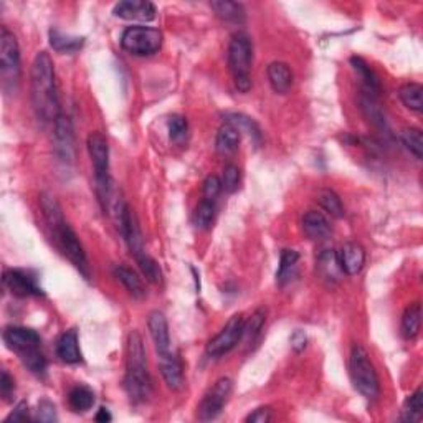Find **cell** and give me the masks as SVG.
<instances>
[{
    "label": "cell",
    "mask_w": 423,
    "mask_h": 423,
    "mask_svg": "<svg viewBox=\"0 0 423 423\" xmlns=\"http://www.w3.org/2000/svg\"><path fill=\"white\" fill-rule=\"evenodd\" d=\"M317 273L326 282L334 283L341 279L342 268L339 263V255L334 250H324L317 258Z\"/></svg>",
    "instance_id": "cell-21"
},
{
    "label": "cell",
    "mask_w": 423,
    "mask_h": 423,
    "mask_svg": "<svg viewBox=\"0 0 423 423\" xmlns=\"http://www.w3.org/2000/svg\"><path fill=\"white\" fill-rule=\"evenodd\" d=\"M2 339L4 342H6V346L11 349V351L18 354L20 359L27 356V354L40 349L41 344V338L36 331L22 328V326H8V328L4 331Z\"/></svg>",
    "instance_id": "cell-12"
},
{
    "label": "cell",
    "mask_w": 423,
    "mask_h": 423,
    "mask_svg": "<svg viewBox=\"0 0 423 423\" xmlns=\"http://www.w3.org/2000/svg\"><path fill=\"white\" fill-rule=\"evenodd\" d=\"M36 420L45 423H52L58 420L57 408H55V405L50 402V400H41L39 403V408H36Z\"/></svg>",
    "instance_id": "cell-41"
},
{
    "label": "cell",
    "mask_w": 423,
    "mask_h": 423,
    "mask_svg": "<svg viewBox=\"0 0 423 423\" xmlns=\"http://www.w3.org/2000/svg\"><path fill=\"white\" fill-rule=\"evenodd\" d=\"M251 40L245 34L233 35L228 45V67L240 93H248L251 90Z\"/></svg>",
    "instance_id": "cell-6"
},
{
    "label": "cell",
    "mask_w": 423,
    "mask_h": 423,
    "mask_svg": "<svg viewBox=\"0 0 423 423\" xmlns=\"http://www.w3.org/2000/svg\"><path fill=\"white\" fill-rule=\"evenodd\" d=\"M15 392V382L8 374L7 370H2V377H0V395L4 400H11V397Z\"/></svg>",
    "instance_id": "cell-43"
},
{
    "label": "cell",
    "mask_w": 423,
    "mask_h": 423,
    "mask_svg": "<svg viewBox=\"0 0 423 423\" xmlns=\"http://www.w3.org/2000/svg\"><path fill=\"white\" fill-rule=\"evenodd\" d=\"M400 139H402L403 146H405L417 159L423 158V137L422 131L418 130V127H407V130H403L402 134H400Z\"/></svg>",
    "instance_id": "cell-37"
},
{
    "label": "cell",
    "mask_w": 423,
    "mask_h": 423,
    "mask_svg": "<svg viewBox=\"0 0 423 423\" xmlns=\"http://www.w3.org/2000/svg\"><path fill=\"white\" fill-rule=\"evenodd\" d=\"M225 121L232 123L233 126L238 127V131L240 132H247V134L250 136V139L255 142L256 146L261 144L263 132H261L260 126L256 124V121H253L251 118H248L242 113H232V114H227V116H225Z\"/></svg>",
    "instance_id": "cell-28"
},
{
    "label": "cell",
    "mask_w": 423,
    "mask_h": 423,
    "mask_svg": "<svg viewBox=\"0 0 423 423\" xmlns=\"http://www.w3.org/2000/svg\"><path fill=\"white\" fill-rule=\"evenodd\" d=\"M240 169H238V165L235 164H228L225 165L223 169V179H222V187L225 192H228V194H233V192L238 190V187H240Z\"/></svg>",
    "instance_id": "cell-40"
},
{
    "label": "cell",
    "mask_w": 423,
    "mask_h": 423,
    "mask_svg": "<svg viewBox=\"0 0 423 423\" xmlns=\"http://www.w3.org/2000/svg\"><path fill=\"white\" fill-rule=\"evenodd\" d=\"M167 127H169V136H171V141L176 142V144H182V142L187 139L188 123L183 116L174 114V116L169 118Z\"/></svg>",
    "instance_id": "cell-39"
},
{
    "label": "cell",
    "mask_w": 423,
    "mask_h": 423,
    "mask_svg": "<svg viewBox=\"0 0 423 423\" xmlns=\"http://www.w3.org/2000/svg\"><path fill=\"white\" fill-rule=\"evenodd\" d=\"M114 277L124 284V288L130 291L132 298H136V300H144L146 298L144 283L141 282V278L137 277L131 268H127V266L124 265H118L116 268H114Z\"/></svg>",
    "instance_id": "cell-23"
},
{
    "label": "cell",
    "mask_w": 423,
    "mask_h": 423,
    "mask_svg": "<svg viewBox=\"0 0 423 423\" xmlns=\"http://www.w3.org/2000/svg\"><path fill=\"white\" fill-rule=\"evenodd\" d=\"M124 389L134 403H142L153 394V380L147 369L144 342L137 331H131L126 346V375Z\"/></svg>",
    "instance_id": "cell-3"
},
{
    "label": "cell",
    "mask_w": 423,
    "mask_h": 423,
    "mask_svg": "<svg viewBox=\"0 0 423 423\" xmlns=\"http://www.w3.org/2000/svg\"><path fill=\"white\" fill-rule=\"evenodd\" d=\"M268 81L275 93L286 95L293 86V71L288 63L273 62L268 67Z\"/></svg>",
    "instance_id": "cell-20"
},
{
    "label": "cell",
    "mask_w": 423,
    "mask_h": 423,
    "mask_svg": "<svg viewBox=\"0 0 423 423\" xmlns=\"http://www.w3.org/2000/svg\"><path fill=\"white\" fill-rule=\"evenodd\" d=\"M233 382L228 377H222L207 390L199 405V420L210 422L215 420L220 413L223 412L225 403L228 402L230 394H232Z\"/></svg>",
    "instance_id": "cell-10"
},
{
    "label": "cell",
    "mask_w": 423,
    "mask_h": 423,
    "mask_svg": "<svg viewBox=\"0 0 423 423\" xmlns=\"http://www.w3.org/2000/svg\"><path fill=\"white\" fill-rule=\"evenodd\" d=\"M339 263L342 273L349 277H356L366 265V251L359 243H346L339 253Z\"/></svg>",
    "instance_id": "cell-17"
},
{
    "label": "cell",
    "mask_w": 423,
    "mask_h": 423,
    "mask_svg": "<svg viewBox=\"0 0 423 423\" xmlns=\"http://www.w3.org/2000/svg\"><path fill=\"white\" fill-rule=\"evenodd\" d=\"M298 261H300V253L296 250H283L282 260H279V268L277 271V282L279 284L288 283L291 279L294 270H296Z\"/></svg>",
    "instance_id": "cell-34"
},
{
    "label": "cell",
    "mask_w": 423,
    "mask_h": 423,
    "mask_svg": "<svg viewBox=\"0 0 423 423\" xmlns=\"http://www.w3.org/2000/svg\"><path fill=\"white\" fill-rule=\"evenodd\" d=\"M53 149L58 160L65 165H73L76 159V144H75V131H73L71 119L60 114L55 121L53 132Z\"/></svg>",
    "instance_id": "cell-11"
},
{
    "label": "cell",
    "mask_w": 423,
    "mask_h": 423,
    "mask_svg": "<svg viewBox=\"0 0 423 423\" xmlns=\"http://www.w3.org/2000/svg\"><path fill=\"white\" fill-rule=\"evenodd\" d=\"M30 420V412H29V403L20 402L17 403V407L13 408V412L6 418V423L11 422H27Z\"/></svg>",
    "instance_id": "cell-44"
},
{
    "label": "cell",
    "mask_w": 423,
    "mask_h": 423,
    "mask_svg": "<svg viewBox=\"0 0 423 423\" xmlns=\"http://www.w3.org/2000/svg\"><path fill=\"white\" fill-rule=\"evenodd\" d=\"M83 43H85V39L81 36H71V35H65L57 29L50 30V45L55 52L58 53H75L78 50H81Z\"/></svg>",
    "instance_id": "cell-27"
},
{
    "label": "cell",
    "mask_w": 423,
    "mask_h": 423,
    "mask_svg": "<svg viewBox=\"0 0 423 423\" xmlns=\"http://www.w3.org/2000/svg\"><path fill=\"white\" fill-rule=\"evenodd\" d=\"M423 410V392L422 389H417L405 402V410H403V420L417 422L420 420Z\"/></svg>",
    "instance_id": "cell-38"
},
{
    "label": "cell",
    "mask_w": 423,
    "mask_h": 423,
    "mask_svg": "<svg viewBox=\"0 0 423 423\" xmlns=\"http://www.w3.org/2000/svg\"><path fill=\"white\" fill-rule=\"evenodd\" d=\"M349 374H351L354 389H356L362 397L372 400L379 395V375H377L375 367L372 364L369 354H367V351L361 344H356L351 351V357H349Z\"/></svg>",
    "instance_id": "cell-4"
},
{
    "label": "cell",
    "mask_w": 423,
    "mask_h": 423,
    "mask_svg": "<svg viewBox=\"0 0 423 423\" xmlns=\"http://www.w3.org/2000/svg\"><path fill=\"white\" fill-rule=\"evenodd\" d=\"M68 403H70L73 412L83 413L91 410L95 405L93 390L85 387V385H76V387H73L70 390V394H68Z\"/></svg>",
    "instance_id": "cell-29"
},
{
    "label": "cell",
    "mask_w": 423,
    "mask_h": 423,
    "mask_svg": "<svg viewBox=\"0 0 423 423\" xmlns=\"http://www.w3.org/2000/svg\"><path fill=\"white\" fill-rule=\"evenodd\" d=\"M317 204L321 205V209L324 212H328L331 217L341 219L344 215L342 202L339 199V195L334 190H331V188H323V190L317 192Z\"/></svg>",
    "instance_id": "cell-33"
},
{
    "label": "cell",
    "mask_w": 423,
    "mask_h": 423,
    "mask_svg": "<svg viewBox=\"0 0 423 423\" xmlns=\"http://www.w3.org/2000/svg\"><path fill=\"white\" fill-rule=\"evenodd\" d=\"M114 17L130 22H153L155 18V6L147 0H123L113 8Z\"/></svg>",
    "instance_id": "cell-15"
},
{
    "label": "cell",
    "mask_w": 423,
    "mask_h": 423,
    "mask_svg": "<svg viewBox=\"0 0 423 423\" xmlns=\"http://www.w3.org/2000/svg\"><path fill=\"white\" fill-rule=\"evenodd\" d=\"M159 369L169 389L181 390L183 387V366L176 352L159 357Z\"/></svg>",
    "instance_id": "cell-16"
},
{
    "label": "cell",
    "mask_w": 423,
    "mask_h": 423,
    "mask_svg": "<svg viewBox=\"0 0 423 423\" xmlns=\"http://www.w3.org/2000/svg\"><path fill=\"white\" fill-rule=\"evenodd\" d=\"M289 342H291V349L296 354L303 352L307 346V335L305 331L301 329H296L294 333L291 334V339H289Z\"/></svg>",
    "instance_id": "cell-45"
},
{
    "label": "cell",
    "mask_w": 423,
    "mask_h": 423,
    "mask_svg": "<svg viewBox=\"0 0 423 423\" xmlns=\"http://www.w3.org/2000/svg\"><path fill=\"white\" fill-rule=\"evenodd\" d=\"M134 258H136L137 266H139L141 273L144 275L147 282H151L153 284L162 283V278H164L162 270H160L159 263L149 255V253L144 251V253H141V255L134 256Z\"/></svg>",
    "instance_id": "cell-32"
},
{
    "label": "cell",
    "mask_w": 423,
    "mask_h": 423,
    "mask_svg": "<svg viewBox=\"0 0 423 423\" xmlns=\"http://www.w3.org/2000/svg\"><path fill=\"white\" fill-rule=\"evenodd\" d=\"M361 106H362V111L366 113V116L369 118V121H372L374 126L379 127V130L387 131V121H385V116L380 111L379 104L375 103L374 96L364 95L361 98Z\"/></svg>",
    "instance_id": "cell-36"
},
{
    "label": "cell",
    "mask_w": 423,
    "mask_h": 423,
    "mask_svg": "<svg viewBox=\"0 0 423 423\" xmlns=\"http://www.w3.org/2000/svg\"><path fill=\"white\" fill-rule=\"evenodd\" d=\"M55 349H57V356L67 364H76L81 361L80 341H78V333L75 329H68L60 335Z\"/></svg>",
    "instance_id": "cell-19"
},
{
    "label": "cell",
    "mask_w": 423,
    "mask_h": 423,
    "mask_svg": "<svg viewBox=\"0 0 423 423\" xmlns=\"http://www.w3.org/2000/svg\"><path fill=\"white\" fill-rule=\"evenodd\" d=\"M303 230L310 240H326L331 235V223L323 212L310 210L303 219Z\"/></svg>",
    "instance_id": "cell-18"
},
{
    "label": "cell",
    "mask_w": 423,
    "mask_h": 423,
    "mask_svg": "<svg viewBox=\"0 0 423 423\" xmlns=\"http://www.w3.org/2000/svg\"><path fill=\"white\" fill-rule=\"evenodd\" d=\"M420 326H422V306L420 303H413V305L407 307L402 316V326H400V331H402L403 339H407V341L415 339L418 333H420Z\"/></svg>",
    "instance_id": "cell-24"
},
{
    "label": "cell",
    "mask_w": 423,
    "mask_h": 423,
    "mask_svg": "<svg viewBox=\"0 0 423 423\" xmlns=\"http://www.w3.org/2000/svg\"><path fill=\"white\" fill-rule=\"evenodd\" d=\"M351 65L354 70L357 71V75L361 76L362 83H364V88H366V95L374 96L380 93V80L379 76L375 75L374 70L367 65L362 58L359 57H352L351 58Z\"/></svg>",
    "instance_id": "cell-26"
},
{
    "label": "cell",
    "mask_w": 423,
    "mask_h": 423,
    "mask_svg": "<svg viewBox=\"0 0 423 423\" xmlns=\"http://www.w3.org/2000/svg\"><path fill=\"white\" fill-rule=\"evenodd\" d=\"M121 47L124 52L134 57H149L158 53L162 47V34L153 27H127L121 35Z\"/></svg>",
    "instance_id": "cell-8"
},
{
    "label": "cell",
    "mask_w": 423,
    "mask_h": 423,
    "mask_svg": "<svg viewBox=\"0 0 423 423\" xmlns=\"http://www.w3.org/2000/svg\"><path fill=\"white\" fill-rule=\"evenodd\" d=\"M271 418H273V417H271V408L270 407H260L247 417V422H250V423H266V422H270Z\"/></svg>",
    "instance_id": "cell-46"
},
{
    "label": "cell",
    "mask_w": 423,
    "mask_h": 423,
    "mask_svg": "<svg viewBox=\"0 0 423 423\" xmlns=\"http://www.w3.org/2000/svg\"><path fill=\"white\" fill-rule=\"evenodd\" d=\"M210 7L215 12V15L225 22L242 24L245 20V11H243L242 4L232 2V0H215L210 4Z\"/></svg>",
    "instance_id": "cell-25"
},
{
    "label": "cell",
    "mask_w": 423,
    "mask_h": 423,
    "mask_svg": "<svg viewBox=\"0 0 423 423\" xmlns=\"http://www.w3.org/2000/svg\"><path fill=\"white\" fill-rule=\"evenodd\" d=\"M96 422H103V423H106V422H111L113 420V417H111V413H109V410L108 408H99L98 410V413H96Z\"/></svg>",
    "instance_id": "cell-47"
},
{
    "label": "cell",
    "mask_w": 423,
    "mask_h": 423,
    "mask_svg": "<svg viewBox=\"0 0 423 423\" xmlns=\"http://www.w3.org/2000/svg\"><path fill=\"white\" fill-rule=\"evenodd\" d=\"M243 329H245V319L243 314H235L228 319V323L223 326L222 331L217 335L210 339L207 344L205 352L209 357L219 359L233 351L238 346V342L243 338Z\"/></svg>",
    "instance_id": "cell-9"
},
{
    "label": "cell",
    "mask_w": 423,
    "mask_h": 423,
    "mask_svg": "<svg viewBox=\"0 0 423 423\" xmlns=\"http://www.w3.org/2000/svg\"><path fill=\"white\" fill-rule=\"evenodd\" d=\"M4 284L12 294L18 298L27 296H41L43 289L36 282V278L30 271L22 270H7L4 271Z\"/></svg>",
    "instance_id": "cell-13"
},
{
    "label": "cell",
    "mask_w": 423,
    "mask_h": 423,
    "mask_svg": "<svg viewBox=\"0 0 423 423\" xmlns=\"http://www.w3.org/2000/svg\"><path fill=\"white\" fill-rule=\"evenodd\" d=\"M88 153L95 167L96 194L106 209L108 199L111 195V177H109V146L101 132H91L86 139Z\"/></svg>",
    "instance_id": "cell-7"
},
{
    "label": "cell",
    "mask_w": 423,
    "mask_h": 423,
    "mask_svg": "<svg viewBox=\"0 0 423 423\" xmlns=\"http://www.w3.org/2000/svg\"><path fill=\"white\" fill-rule=\"evenodd\" d=\"M0 76H2V88L7 95H13L18 90L22 78L20 48L15 35L2 27L0 32Z\"/></svg>",
    "instance_id": "cell-5"
},
{
    "label": "cell",
    "mask_w": 423,
    "mask_h": 423,
    "mask_svg": "<svg viewBox=\"0 0 423 423\" xmlns=\"http://www.w3.org/2000/svg\"><path fill=\"white\" fill-rule=\"evenodd\" d=\"M215 200H207L204 199L197 205L194 212V225L199 230H207L212 227L215 219Z\"/></svg>",
    "instance_id": "cell-35"
},
{
    "label": "cell",
    "mask_w": 423,
    "mask_h": 423,
    "mask_svg": "<svg viewBox=\"0 0 423 423\" xmlns=\"http://www.w3.org/2000/svg\"><path fill=\"white\" fill-rule=\"evenodd\" d=\"M400 101H402L405 108L410 111L422 113L423 109V88L418 83H407L398 90Z\"/></svg>",
    "instance_id": "cell-30"
},
{
    "label": "cell",
    "mask_w": 423,
    "mask_h": 423,
    "mask_svg": "<svg viewBox=\"0 0 423 423\" xmlns=\"http://www.w3.org/2000/svg\"><path fill=\"white\" fill-rule=\"evenodd\" d=\"M40 207L57 247L75 265V268L80 271L83 277L90 279V265L88 258H86L85 248H83L81 242L78 240L75 230L70 227V223L63 217L62 207H60L58 200L55 199V195L45 192V194L40 195Z\"/></svg>",
    "instance_id": "cell-2"
},
{
    "label": "cell",
    "mask_w": 423,
    "mask_h": 423,
    "mask_svg": "<svg viewBox=\"0 0 423 423\" xmlns=\"http://www.w3.org/2000/svg\"><path fill=\"white\" fill-rule=\"evenodd\" d=\"M30 98L36 118L43 123H55L62 114L55 65L47 52L36 53L32 63Z\"/></svg>",
    "instance_id": "cell-1"
},
{
    "label": "cell",
    "mask_w": 423,
    "mask_h": 423,
    "mask_svg": "<svg viewBox=\"0 0 423 423\" xmlns=\"http://www.w3.org/2000/svg\"><path fill=\"white\" fill-rule=\"evenodd\" d=\"M240 139H242V132L238 131V127L233 126L232 123L225 121L217 132V141H215V144H217V151L220 154L228 155V154H233L238 149Z\"/></svg>",
    "instance_id": "cell-22"
},
{
    "label": "cell",
    "mask_w": 423,
    "mask_h": 423,
    "mask_svg": "<svg viewBox=\"0 0 423 423\" xmlns=\"http://www.w3.org/2000/svg\"><path fill=\"white\" fill-rule=\"evenodd\" d=\"M223 190L222 181L217 176H209L204 182V199L215 200L220 195V192Z\"/></svg>",
    "instance_id": "cell-42"
},
{
    "label": "cell",
    "mask_w": 423,
    "mask_h": 423,
    "mask_svg": "<svg viewBox=\"0 0 423 423\" xmlns=\"http://www.w3.org/2000/svg\"><path fill=\"white\" fill-rule=\"evenodd\" d=\"M147 328H149L151 338H153L155 352L159 357L167 356L172 352L171 333H169V323L160 311H151L147 316Z\"/></svg>",
    "instance_id": "cell-14"
},
{
    "label": "cell",
    "mask_w": 423,
    "mask_h": 423,
    "mask_svg": "<svg viewBox=\"0 0 423 423\" xmlns=\"http://www.w3.org/2000/svg\"><path fill=\"white\" fill-rule=\"evenodd\" d=\"M266 323V310L265 307H260L253 312L250 321L245 323V329H243V338L247 341V346L251 347L253 344H256L258 338L261 335V331H263V326Z\"/></svg>",
    "instance_id": "cell-31"
}]
</instances>
